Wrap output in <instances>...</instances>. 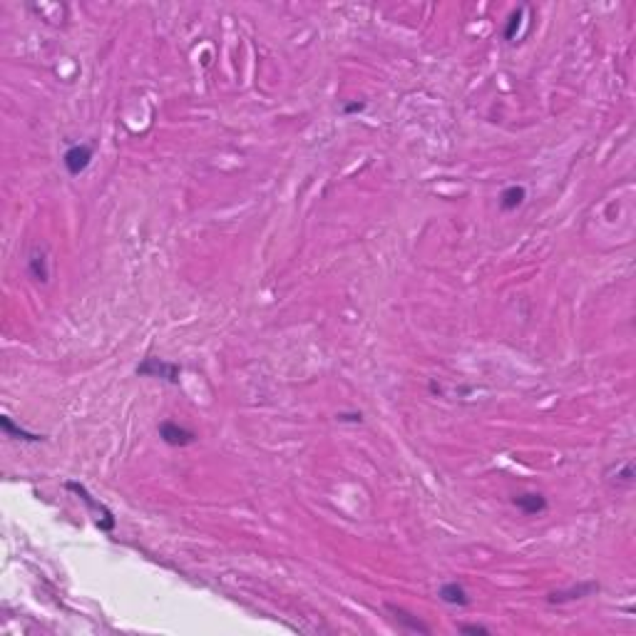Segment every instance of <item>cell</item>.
Instances as JSON below:
<instances>
[{"mask_svg":"<svg viewBox=\"0 0 636 636\" xmlns=\"http://www.w3.org/2000/svg\"><path fill=\"white\" fill-rule=\"evenodd\" d=\"M65 490L75 492V495H78L80 500L87 505L89 514H92V519H95V525L100 527V532H112L115 527H117V519H115L112 509L107 507V505H102L100 500H95V497L89 495V490L85 485H80V482H75V480H67L65 482Z\"/></svg>","mask_w":636,"mask_h":636,"instance_id":"obj_1","label":"cell"},{"mask_svg":"<svg viewBox=\"0 0 636 636\" xmlns=\"http://www.w3.org/2000/svg\"><path fill=\"white\" fill-rule=\"evenodd\" d=\"M134 373L142 375V378H159L169 385H179L182 368H179L177 363H169V361H162V358L150 356V358H145L137 368H134Z\"/></svg>","mask_w":636,"mask_h":636,"instance_id":"obj_2","label":"cell"},{"mask_svg":"<svg viewBox=\"0 0 636 636\" xmlns=\"http://www.w3.org/2000/svg\"><path fill=\"white\" fill-rule=\"evenodd\" d=\"M92 157H95V147L92 145H73L67 147L65 154H62V164H65L70 177H80L89 167Z\"/></svg>","mask_w":636,"mask_h":636,"instance_id":"obj_3","label":"cell"},{"mask_svg":"<svg viewBox=\"0 0 636 636\" xmlns=\"http://www.w3.org/2000/svg\"><path fill=\"white\" fill-rule=\"evenodd\" d=\"M157 433H159L162 442H167L169 447H187V445H191V442H196V438H199L194 430L174 423V420H162L159 428H157Z\"/></svg>","mask_w":636,"mask_h":636,"instance_id":"obj_4","label":"cell"},{"mask_svg":"<svg viewBox=\"0 0 636 636\" xmlns=\"http://www.w3.org/2000/svg\"><path fill=\"white\" fill-rule=\"evenodd\" d=\"M385 609H388V614L393 616V621H396L398 629H400V631H410V634H430V626L423 624L418 616L410 614V612H405L403 607H396V604H385Z\"/></svg>","mask_w":636,"mask_h":636,"instance_id":"obj_5","label":"cell"},{"mask_svg":"<svg viewBox=\"0 0 636 636\" xmlns=\"http://www.w3.org/2000/svg\"><path fill=\"white\" fill-rule=\"evenodd\" d=\"M512 505L522 514H530V517L532 514L547 512V507H549L547 497L542 495V492H519V495L512 497Z\"/></svg>","mask_w":636,"mask_h":636,"instance_id":"obj_6","label":"cell"},{"mask_svg":"<svg viewBox=\"0 0 636 636\" xmlns=\"http://www.w3.org/2000/svg\"><path fill=\"white\" fill-rule=\"evenodd\" d=\"M599 589L597 581H581L579 586H572V589H562V592H552L547 597L549 604H567V602H574V599H584L589 594H594Z\"/></svg>","mask_w":636,"mask_h":636,"instance_id":"obj_7","label":"cell"},{"mask_svg":"<svg viewBox=\"0 0 636 636\" xmlns=\"http://www.w3.org/2000/svg\"><path fill=\"white\" fill-rule=\"evenodd\" d=\"M438 597H440V602L450 604V607H468L470 604V597H468V592H465V586L458 584V581H445V584H440Z\"/></svg>","mask_w":636,"mask_h":636,"instance_id":"obj_8","label":"cell"},{"mask_svg":"<svg viewBox=\"0 0 636 636\" xmlns=\"http://www.w3.org/2000/svg\"><path fill=\"white\" fill-rule=\"evenodd\" d=\"M607 482H612L614 487H631L634 485V463L624 460L619 465H612L607 470Z\"/></svg>","mask_w":636,"mask_h":636,"instance_id":"obj_9","label":"cell"},{"mask_svg":"<svg viewBox=\"0 0 636 636\" xmlns=\"http://www.w3.org/2000/svg\"><path fill=\"white\" fill-rule=\"evenodd\" d=\"M0 428H3V433H6L8 438H13V440H20V442H43L45 440V435H40V433H30V430L15 425L10 415H3V418H0Z\"/></svg>","mask_w":636,"mask_h":636,"instance_id":"obj_10","label":"cell"},{"mask_svg":"<svg viewBox=\"0 0 636 636\" xmlns=\"http://www.w3.org/2000/svg\"><path fill=\"white\" fill-rule=\"evenodd\" d=\"M28 274H30V279H35L38 284H48V281H50V268H48V256H45V252L33 249V254H30V259H28Z\"/></svg>","mask_w":636,"mask_h":636,"instance_id":"obj_11","label":"cell"},{"mask_svg":"<svg viewBox=\"0 0 636 636\" xmlns=\"http://www.w3.org/2000/svg\"><path fill=\"white\" fill-rule=\"evenodd\" d=\"M527 199V189L522 185H512L507 187V189H503V194H500V209L503 212H517L522 204H525Z\"/></svg>","mask_w":636,"mask_h":636,"instance_id":"obj_12","label":"cell"},{"mask_svg":"<svg viewBox=\"0 0 636 636\" xmlns=\"http://www.w3.org/2000/svg\"><path fill=\"white\" fill-rule=\"evenodd\" d=\"M525 13H527V6H519L517 10L509 13L507 22H505V30H503V38L507 40V43H512V40L517 38L519 28H522V22H525Z\"/></svg>","mask_w":636,"mask_h":636,"instance_id":"obj_13","label":"cell"},{"mask_svg":"<svg viewBox=\"0 0 636 636\" xmlns=\"http://www.w3.org/2000/svg\"><path fill=\"white\" fill-rule=\"evenodd\" d=\"M460 634H475V636H490V629L482 624H460L458 626Z\"/></svg>","mask_w":636,"mask_h":636,"instance_id":"obj_14","label":"cell"},{"mask_svg":"<svg viewBox=\"0 0 636 636\" xmlns=\"http://www.w3.org/2000/svg\"><path fill=\"white\" fill-rule=\"evenodd\" d=\"M335 418H338L340 423H363V415L361 413H351V415H348V413H338Z\"/></svg>","mask_w":636,"mask_h":636,"instance_id":"obj_15","label":"cell"},{"mask_svg":"<svg viewBox=\"0 0 636 636\" xmlns=\"http://www.w3.org/2000/svg\"><path fill=\"white\" fill-rule=\"evenodd\" d=\"M366 110V102H351V105H343V115H356V112Z\"/></svg>","mask_w":636,"mask_h":636,"instance_id":"obj_16","label":"cell"}]
</instances>
